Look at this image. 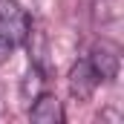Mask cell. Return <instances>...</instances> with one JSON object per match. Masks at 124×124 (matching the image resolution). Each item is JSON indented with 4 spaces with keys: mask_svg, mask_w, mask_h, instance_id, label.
Masks as SVG:
<instances>
[{
    "mask_svg": "<svg viewBox=\"0 0 124 124\" xmlns=\"http://www.w3.org/2000/svg\"><path fill=\"white\" fill-rule=\"evenodd\" d=\"M29 118L35 124H61L63 121V107L55 95L40 93L35 98V104L29 107Z\"/></svg>",
    "mask_w": 124,
    "mask_h": 124,
    "instance_id": "4",
    "label": "cell"
},
{
    "mask_svg": "<svg viewBox=\"0 0 124 124\" xmlns=\"http://www.w3.org/2000/svg\"><path fill=\"white\" fill-rule=\"evenodd\" d=\"M40 93H46V72L29 63V72H26L23 81H20V95H23L26 101H35Z\"/></svg>",
    "mask_w": 124,
    "mask_h": 124,
    "instance_id": "5",
    "label": "cell"
},
{
    "mask_svg": "<svg viewBox=\"0 0 124 124\" xmlns=\"http://www.w3.org/2000/svg\"><path fill=\"white\" fill-rule=\"evenodd\" d=\"M9 55H12V46H9V43H3V40H0V63L6 61V58H9Z\"/></svg>",
    "mask_w": 124,
    "mask_h": 124,
    "instance_id": "6",
    "label": "cell"
},
{
    "mask_svg": "<svg viewBox=\"0 0 124 124\" xmlns=\"http://www.w3.org/2000/svg\"><path fill=\"white\" fill-rule=\"evenodd\" d=\"M98 84H101V78L95 75L93 63L87 61H78L72 69H69V93L75 95L78 101H90L93 98V93L98 90Z\"/></svg>",
    "mask_w": 124,
    "mask_h": 124,
    "instance_id": "3",
    "label": "cell"
},
{
    "mask_svg": "<svg viewBox=\"0 0 124 124\" xmlns=\"http://www.w3.org/2000/svg\"><path fill=\"white\" fill-rule=\"evenodd\" d=\"M87 61L93 63L95 75L101 81H116L118 69H121V49L116 43H110V40H101V43H95V49L90 52Z\"/></svg>",
    "mask_w": 124,
    "mask_h": 124,
    "instance_id": "2",
    "label": "cell"
},
{
    "mask_svg": "<svg viewBox=\"0 0 124 124\" xmlns=\"http://www.w3.org/2000/svg\"><path fill=\"white\" fill-rule=\"evenodd\" d=\"M32 32V17L17 0H0V40L12 49L26 43Z\"/></svg>",
    "mask_w": 124,
    "mask_h": 124,
    "instance_id": "1",
    "label": "cell"
}]
</instances>
